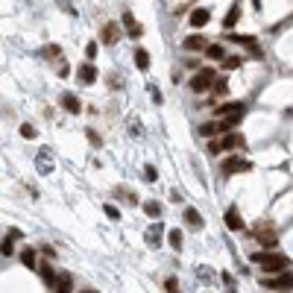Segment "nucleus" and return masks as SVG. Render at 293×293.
<instances>
[{"instance_id":"bb28decb","label":"nucleus","mask_w":293,"mask_h":293,"mask_svg":"<svg viewBox=\"0 0 293 293\" xmlns=\"http://www.w3.org/2000/svg\"><path fill=\"white\" fill-rule=\"evenodd\" d=\"M232 41H235V44H244V47H252V50H258L252 35H232Z\"/></svg>"},{"instance_id":"ddd939ff","label":"nucleus","mask_w":293,"mask_h":293,"mask_svg":"<svg viewBox=\"0 0 293 293\" xmlns=\"http://www.w3.org/2000/svg\"><path fill=\"white\" fill-rule=\"evenodd\" d=\"M238 112H246V106H244V103H223V106L214 109L217 117H229V114H238Z\"/></svg>"},{"instance_id":"0eeeda50","label":"nucleus","mask_w":293,"mask_h":293,"mask_svg":"<svg viewBox=\"0 0 293 293\" xmlns=\"http://www.w3.org/2000/svg\"><path fill=\"white\" fill-rule=\"evenodd\" d=\"M182 220H185V226L194 229V232L202 229V214H199L196 208H185V211H182Z\"/></svg>"},{"instance_id":"4be33fe9","label":"nucleus","mask_w":293,"mask_h":293,"mask_svg":"<svg viewBox=\"0 0 293 293\" xmlns=\"http://www.w3.org/2000/svg\"><path fill=\"white\" fill-rule=\"evenodd\" d=\"M144 214H146V217H159V214H162V202H156V199L144 202Z\"/></svg>"},{"instance_id":"c756f323","label":"nucleus","mask_w":293,"mask_h":293,"mask_svg":"<svg viewBox=\"0 0 293 293\" xmlns=\"http://www.w3.org/2000/svg\"><path fill=\"white\" fill-rule=\"evenodd\" d=\"M97 50H100V47H97V41H88V44H85V56H88V62H94V59H97Z\"/></svg>"},{"instance_id":"9d476101","label":"nucleus","mask_w":293,"mask_h":293,"mask_svg":"<svg viewBox=\"0 0 293 293\" xmlns=\"http://www.w3.org/2000/svg\"><path fill=\"white\" fill-rule=\"evenodd\" d=\"M132 59H135V67H138V70H150V62H153V59H150V53H146L144 47H135V50H132Z\"/></svg>"},{"instance_id":"4468645a","label":"nucleus","mask_w":293,"mask_h":293,"mask_svg":"<svg viewBox=\"0 0 293 293\" xmlns=\"http://www.w3.org/2000/svg\"><path fill=\"white\" fill-rule=\"evenodd\" d=\"M255 241H258V244H261L264 249H276V246H278V238H276L273 232H264V229H258Z\"/></svg>"},{"instance_id":"f704fd0d","label":"nucleus","mask_w":293,"mask_h":293,"mask_svg":"<svg viewBox=\"0 0 293 293\" xmlns=\"http://www.w3.org/2000/svg\"><path fill=\"white\" fill-rule=\"evenodd\" d=\"M106 214H109V217H112V220H120V211H117V208H114V205H112V202H109V205H106Z\"/></svg>"},{"instance_id":"f3484780","label":"nucleus","mask_w":293,"mask_h":293,"mask_svg":"<svg viewBox=\"0 0 293 293\" xmlns=\"http://www.w3.org/2000/svg\"><path fill=\"white\" fill-rule=\"evenodd\" d=\"M238 18H241V6H238V3H232V6H229V12H226V18H223V27H226V30H232V27L238 24Z\"/></svg>"},{"instance_id":"b1692460","label":"nucleus","mask_w":293,"mask_h":293,"mask_svg":"<svg viewBox=\"0 0 293 293\" xmlns=\"http://www.w3.org/2000/svg\"><path fill=\"white\" fill-rule=\"evenodd\" d=\"M167 241H170V246H173L176 252L182 249V232H179V229H170V232H167Z\"/></svg>"},{"instance_id":"c9c22d12","label":"nucleus","mask_w":293,"mask_h":293,"mask_svg":"<svg viewBox=\"0 0 293 293\" xmlns=\"http://www.w3.org/2000/svg\"><path fill=\"white\" fill-rule=\"evenodd\" d=\"M41 255H44V258H50V261H53V258H56V249H53V246H47V244H44V246H41Z\"/></svg>"},{"instance_id":"473e14b6","label":"nucleus","mask_w":293,"mask_h":293,"mask_svg":"<svg viewBox=\"0 0 293 293\" xmlns=\"http://www.w3.org/2000/svg\"><path fill=\"white\" fill-rule=\"evenodd\" d=\"M21 135H24V138H35L38 132H35V126H33V123H21Z\"/></svg>"},{"instance_id":"2eb2a0df","label":"nucleus","mask_w":293,"mask_h":293,"mask_svg":"<svg viewBox=\"0 0 293 293\" xmlns=\"http://www.w3.org/2000/svg\"><path fill=\"white\" fill-rule=\"evenodd\" d=\"M120 38V27L117 24H106L103 27V44H117Z\"/></svg>"},{"instance_id":"dca6fc26","label":"nucleus","mask_w":293,"mask_h":293,"mask_svg":"<svg viewBox=\"0 0 293 293\" xmlns=\"http://www.w3.org/2000/svg\"><path fill=\"white\" fill-rule=\"evenodd\" d=\"M38 270H41L44 284H47V287H53V284H56V278H59V276H56V270H53V264H50V261H44V264H38Z\"/></svg>"},{"instance_id":"5701e85b","label":"nucleus","mask_w":293,"mask_h":293,"mask_svg":"<svg viewBox=\"0 0 293 293\" xmlns=\"http://www.w3.org/2000/svg\"><path fill=\"white\" fill-rule=\"evenodd\" d=\"M211 91H214V103H217V97H223V94L229 91V82H226V80H220V82L214 80V85H211Z\"/></svg>"},{"instance_id":"f257e3e1","label":"nucleus","mask_w":293,"mask_h":293,"mask_svg":"<svg viewBox=\"0 0 293 293\" xmlns=\"http://www.w3.org/2000/svg\"><path fill=\"white\" fill-rule=\"evenodd\" d=\"M252 264H258L264 270V276H276V273H284L287 270L290 258L281 255V252H276V249H264V252H255L252 255Z\"/></svg>"},{"instance_id":"a878e982","label":"nucleus","mask_w":293,"mask_h":293,"mask_svg":"<svg viewBox=\"0 0 293 293\" xmlns=\"http://www.w3.org/2000/svg\"><path fill=\"white\" fill-rule=\"evenodd\" d=\"M159 238H162V226H153L150 232H146V241H150V246H159V244H162Z\"/></svg>"},{"instance_id":"f03ea898","label":"nucleus","mask_w":293,"mask_h":293,"mask_svg":"<svg viewBox=\"0 0 293 293\" xmlns=\"http://www.w3.org/2000/svg\"><path fill=\"white\" fill-rule=\"evenodd\" d=\"M244 144H246V141H244V135H241V132H226V135L211 138L205 146H208V153H211V156H220V153L238 150V146H244Z\"/></svg>"},{"instance_id":"39448f33","label":"nucleus","mask_w":293,"mask_h":293,"mask_svg":"<svg viewBox=\"0 0 293 293\" xmlns=\"http://www.w3.org/2000/svg\"><path fill=\"white\" fill-rule=\"evenodd\" d=\"M220 170H223V176H235V173H246V170H252V164H249L246 159H241V156H229Z\"/></svg>"},{"instance_id":"72a5a7b5","label":"nucleus","mask_w":293,"mask_h":293,"mask_svg":"<svg viewBox=\"0 0 293 293\" xmlns=\"http://www.w3.org/2000/svg\"><path fill=\"white\" fill-rule=\"evenodd\" d=\"M0 252H3V255H12V252H15V246H12L9 238H6V241H0Z\"/></svg>"},{"instance_id":"1a4fd4ad","label":"nucleus","mask_w":293,"mask_h":293,"mask_svg":"<svg viewBox=\"0 0 293 293\" xmlns=\"http://www.w3.org/2000/svg\"><path fill=\"white\" fill-rule=\"evenodd\" d=\"M62 109L70 112V114H80L82 112V103H80L77 94H62Z\"/></svg>"},{"instance_id":"20e7f679","label":"nucleus","mask_w":293,"mask_h":293,"mask_svg":"<svg viewBox=\"0 0 293 293\" xmlns=\"http://www.w3.org/2000/svg\"><path fill=\"white\" fill-rule=\"evenodd\" d=\"M264 287L267 290H281V293H287V290H293V273H276V276H270L267 281H264Z\"/></svg>"},{"instance_id":"412c9836","label":"nucleus","mask_w":293,"mask_h":293,"mask_svg":"<svg viewBox=\"0 0 293 293\" xmlns=\"http://www.w3.org/2000/svg\"><path fill=\"white\" fill-rule=\"evenodd\" d=\"M21 264H24V267H30V270H35V267H38V264H35V249H33V246L21 249Z\"/></svg>"},{"instance_id":"aec40b11","label":"nucleus","mask_w":293,"mask_h":293,"mask_svg":"<svg viewBox=\"0 0 293 293\" xmlns=\"http://www.w3.org/2000/svg\"><path fill=\"white\" fill-rule=\"evenodd\" d=\"M53 287H56V293H70V287H73V278H70L67 273H62V276L56 278V284H53Z\"/></svg>"},{"instance_id":"6ab92c4d","label":"nucleus","mask_w":293,"mask_h":293,"mask_svg":"<svg viewBox=\"0 0 293 293\" xmlns=\"http://www.w3.org/2000/svg\"><path fill=\"white\" fill-rule=\"evenodd\" d=\"M205 56L214 59V62H223L226 59V50H223V44H208L205 47Z\"/></svg>"},{"instance_id":"393cba45","label":"nucleus","mask_w":293,"mask_h":293,"mask_svg":"<svg viewBox=\"0 0 293 293\" xmlns=\"http://www.w3.org/2000/svg\"><path fill=\"white\" fill-rule=\"evenodd\" d=\"M241 65H244L241 56H226V59H223V67H226V70H238Z\"/></svg>"},{"instance_id":"cd10ccee","label":"nucleus","mask_w":293,"mask_h":293,"mask_svg":"<svg viewBox=\"0 0 293 293\" xmlns=\"http://www.w3.org/2000/svg\"><path fill=\"white\" fill-rule=\"evenodd\" d=\"M41 53H44L47 59H59V56H62V47H59V44H47Z\"/></svg>"},{"instance_id":"7c9ffc66","label":"nucleus","mask_w":293,"mask_h":293,"mask_svg":"<svg viewBox=\"0 0 293 293\" xmlns=\"http://www.w3.org/2000/svg\"><path fill=\"white\" fill-rule=\"evenodd\" d=\"M164 290H167V293H179V281H176L173 276H167V278H164Z\"/></svg>"},{"instance_id":"a211bd4d","label":"nucleus","mask_w":293,"mask_h":293,"mask_svg":"<svg viewBox=\"0 0 293 293\" xmlns=\"http://www.w3.org/2000/svg\"><path fill=\"white\" fill-rule=\"evenodd\" d=\"M182 47H185V50H205L208 44H205V38H202V35H188V38L182 41Z\"/></svg>"},{"instance_id":"4c0bfd02","label":"nucleus","mask_w":293,"mask_h":293,"mask_svg":"<svg viewBox=\"0 0 293 293\" xmlns=\"http://www.w3.org/2000/svg\"><path fill=\"white\" fill-rule=\"evenodd\" d=\"M80 293H97V290H80Z\"/></svg>"},{"instance_id":"f8f14e48","label":"nucleus","mask_w":293,"mask_h":293,"mask_svg":"<svg viewBox=\"0 0 293 293\" xmlns=\"http://www.w3.org/2000/svg\"><path fill=\"white\" fill-rule=\"evenodd\" d=\"M123 27H126V33H129L132 38H141V35H144V27L132 18V12H123Z\"/></svg>"},{"instance_id":"6e6552de","label":"nucleus","mask_w":293,"mask_h":293,"mask_svg":"<svg viewBox=\"0 0 293 293\" xmlns=\"http://www.w3.org/2000/svg\"><path fill=\"white\" fill-rule=\"evenodd\" d=\"M226 226L232 229V232H241L244 229V217H241V211L232 205V208H226Z\"/></svg>"},{"instance_id":"423d86ee","label":"nucleus","mask_w":293,"mask_h":293,"mask_svg":"<svg viewBox=\"0 0 293 293\" xmlns=\"http://www.w3.org/2000/svg\"><path fill=\"white\" fill-rule=\"evenodd\" d=\"M77 77H80V82H82V85H94L100 73H97V67H94V65H80V67H77Z\"/></svg>"},{"instance_id":"2f4dec72","label":"nucleus","mask_w":293,"mask_h":293,"mask_svg":"<svg viewBox=\"0 0 293 293\" xmlns=\"http://www.w3.org/2000/svg\"><path fill=\"white\" fill-rule=\"evenodd\" d=\"M144 179H146V182H156V179H159V173H156L153 164H146V167H144Z\"/></svg>"},{"instance_id":"c85d7f7f","label":"nucleus","mask_w":293,"mask_h":293,"mask_svg":"<svg viewBox=\"0 0 293 293\" xmlns=\"http://www.w3.org/2000/svg\"><path fill=\"white\" fill-rule=\"evenodd\" d=\"M199 135H205V138H217V123L211 120V123H205V126H199Z\"/></svg>"},{"instance_id":"9b49d317","label":"nucleus","mask_w":293,"mask_h":293,"mask_svg":"<svg viewBox=\"0 0 293 293\" xmlns=\"http://www.w3.org/2000/svg\"><path fill=\"white\" fill-rule=\"evenodd\" d=\"M208 21H211V12H208L205 6H196V9L191 12V27H196V30H199V27H205Z\"/></svg>"},{"instance_id":"7ed1b4c3","label":"nucleus","mask_w":293,"mask_h":293,"mask_svg":"<svg viewBox=\"0 0 293 293\" xmlns=\"http://www.w3.org/2000/svg\"><path fill=\"white\" fill-rule=\"evenodd\" d=\"M214 80H217V73H214L211 67H205V70H199L196 77L191 80V91H196V94H202V91H211Z\"/></svg>"},{"instance_id":"e433bc0d","label":"nucleus","mask_w":293,"mask_h":293,"mask_svg":"<svg viewBox=\"0 0 293 293\" xmlns=\"http://www.w3.org/2000/svg\"><path fill=\"white\" fill-rule=\"evenodd\" d=\"M85 135H88V141H91V144H94V146H100V135H97V132H94V129H88V132H85Z\"/></svg>"}]
</instances>
